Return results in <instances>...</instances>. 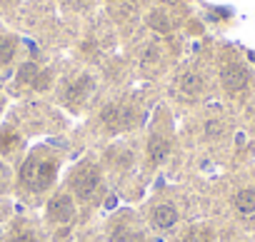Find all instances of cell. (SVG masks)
Segmentation results:
<instances>
[{
	"label": "cell",
	"mask_w": 255,
	"mask_h": 242,
	"mask_svg": "<svg viewBox=\"0 0 255 242\" xmlns=\"http://www.w3.org/2000/svg\"><path fill=\"white\" fill-rule=\"evenodd\" d=\"M18 78H20L23 82H35V78H38V68H35L33 63H28V65H23V68H20Z\"/></svg>",
	"instance_id": "7c38bea8"
},
{
	"label": "cell",
	"mask_w": 255,
	"mask_h": 242,
	"mask_svg": "<svg viewBox=\"0 0 255 242\" xmlns=\"http://www.w3.org/2000/svg\"><path fill=\"white\" fill-rule=\"evenodd\" d=\"M148 153H150L153 162H160V160L168 155V140L160 138V135H155V138L150 140V145H148Z\"/></svg>",
	"instance_id": "9c48e42d"
},
{
	"label": "cell",
	"mask_w": 255,
	"mask_h": 242,
	"mask_svg": "<svg viewBox=\"0 0 255 242\" xmlns=\"http://www.w3.org/2000/svg\"><path fill=\"white\" fill-rule=\"evenodd\" d=\"M100 117H103V125L108 130H123L133 123V110H128L123 105H108L100 112Z\"/></svg>",
	"instance_id": "3957f363"
},
{
	"label": "cell",
	"mask_w": 255,
	"mask_h": 242,
	"mask_svg": "<svg viewBox=\"0 0 255 242\" xmlns=\"http://www.w3.org/2000/svg\"><path fill=\"white\" fill-rule=\"evenodd\" d=\"M5 175H8V172H5V167H3V165H0V185H3V182H5Z\"/></svg>",
	"instance_id": "ac0fdd59"
},
{
	"label": "cell",
	"mask_w": 255,
	"mask_h": 242,
	"mask_svg": "<svg viewBox=\"0 0 255 242\" xmlns=\"http://www.w3.org/2000/svg\"><path fill=\"white\" fill-rule=\"evenodd\" d=\"M235 207H238L243 215L255 212V190H240V192L235 195Z\"/></svg>",
	"instance_id": "ba28073f"
},
{
	"label": "cell",
	"mask_w": 255,
	"mask_h": 242,
	"mask_svg": "<svg viewBox=\"0 0 255 242\" xmlns=\"http://www.w3.org/2000/svg\"><path fill=\"white\" fill-rule=\"evenodd\" d=\"M138 237H140V235H133V232H128L125 227H118V230H115V237H113V240H115V242H138Z\"/></svg>",
	"instance_id": "4fadbf2b"
},
{
	"label": "cell",
	"mask_w": 255,
	"mask_h": 242,
	"mask_svg": "<svg viewBox=\"0 0 255 242\" xmlns=\"http://www.w3.org/2000/svg\"><path fill=\"white\" fill-rule=\"evenodd\" d=\"M183 242H208V237H205V235H200V232H190Z\"/></svg>",
	"instance_id": "e0dca14e"
},
{
	"label": "cell",
	"mask_w": 255,
	"mask_h": 242,
	"mask_svg": "<svg viewBox=\"0 0 255 242\" xmlns=\"http://www.w3.org/2000/svg\"><path fill=\"white\" fill-rule=\"evenodd\" d=\"M220 78H223V85L228 90H240V87L248 85V70L240 68V65H225Z\"/></svg>",
	"instance_id": "5b68a950"
},
{
	"label": "cell",
	"mask_w": 255,
	"mask_h": 242,
	"mask_svg": "<svg viewBox=\"0 0 255 242\" xmlns=\"http://www.w3.org/2000/svg\"><path fill=\"white\" fill-rule=\"evenodd\" d=\"M15 53V43L10 38H0V63H8Z\"/></svg>",
	"instance_id": "8fae6325"
},
{
	"label": "cell",
	"mask_w": 255,
	"mask_h": 242,
	"mask_svg": "<svg viewBox=\"0 0 255 242\" xmlns=\"http://www.w3.org/2000/svg\"><path fill=\"white\" fill-rule=\"evenodd\" d=\"M200 87H203V80H200L198 75L188 73V75H183V78H180V90H183V92L195 95V92H200Z\"/></svg>",
	"instance_id": "30bf717a"
},
{
	"label": "cell",
	"mask_w": 255,
	"mask_h": 242,
	"mask_svg": "<svg viewBox=\"0 0 255 242\" xmlns=\"http://www.w3.org/2000/svg\"><path fill=\"white\" fill-rule=\"evenodd\" d=\"M55 177V162L50 160H40V158H28L23 170H20V180L28 190L33 192H40L45 190Z\"/></svg>",
	"instance_id": "6da1fadb"
},
{
	"label": "cell",
	"mask_w": 255,
	"mask_h": 242,
	"mask_svg": "<svg viewBox=\"0 0 255 242\" xmlns=\"http://www.w3.org/2000/svg\"><path fill=\"white\" fill-rule=\"evenodd\" d=\"M48 217L53 222H68L73 217V202H70V197H65V195L53 197L50 205H48Z\"/></svg>",
	"instance_id": "277c9868"
},
{
	"label": "cell",
	"mask_w": 255,
	"mask_h": 242,
	"mask_svg": "<svg viewBox=\"0 0 255 242\" xmlns=\"http://www.w3.org/2000/svg\"><path fill=\"white\" fill-rule=\"evenodd\" d=\"M150 23H153V28H158V30H168V20H165L163 15H158V13L150 15Z\"/></svg>",
	"instance_id": "5bb4252c"
},
{
	"label": "cell",
	"mask_w": 255,
	"mask_h": 242,
	"mask_svg": "<svg viewBox=\"0 0 255 242\" xmlns=\"http://www.w3.org/2000/svg\"><path fill=\"white\" fill-rule=\"evenodd\" d=\"M175 220H178V212H175V207H170V205H160V207L153 210V225L160 227V230L175 225Z\"/></svg>",
	"instance_id": "8992f818"
},
{
	"label": "cell",
	"mask_w": 255,
	"mask_h": 242,
	"mask_svg": "<svg viewBox=\"0 0 255 242\" xmlns=\"http://www.w3.org/2000/svg\"><path fill=\"white\" fill-rule=\"evenodd\" d=\"M13 143H15V135H13V133H5V135H3V140H0V148H3V150H8Z\"/></svg>",
	"instance_id": "2e32d148"
},
{
	"label": "cell",
	"mask_w": 255,
	"mask_h": 242,
	"mask_svg": "<svg viewBox=\"0 0 255 242\" xmlns=\"http://www.w3.org/2000/svg\"><path fill=\"white\" fill-rule=\"evenodd\" d=\"M90 87H93V80L88 78V75H83L80 80H75L68 90H65V97L70 100V102H78V100H85V95L90 92Z\"/></svg>",
	"instance_id": "52a82bcc"
},
{
	"label": "cell",
	"mask_w": 255,
	"mask_h": 242,
	"mask_svg": "<svg viewBox=\"0 0 255 242\" xmlns=\"http://www.w3.org/2000/svg\"><path fill=\"white\" fill-rule=\"evenodd\" d=\"M10 242H35V237L30 232H18V235H13Z\"/></svg>",
	"instance_id": "9a60e30c"
},
{
	"label": "cell",
	"mask_w": 255,
	"mask_h": 242,
	"mask_svg": "<svg viewBox=\"0 0 255 242\" xmlns=\"http://www.w3.org/2000/svg\"><path fill=\"white\" fill-rule=\"evenodd\" d=\"M98 185H100V170L95 165H83L80 170H75V175H73V190H75L78 197H83V200L93 197V192L98 190Z\"/></svg>",
	"instance_id": "7a4b0ae2"
}]
</instances>
